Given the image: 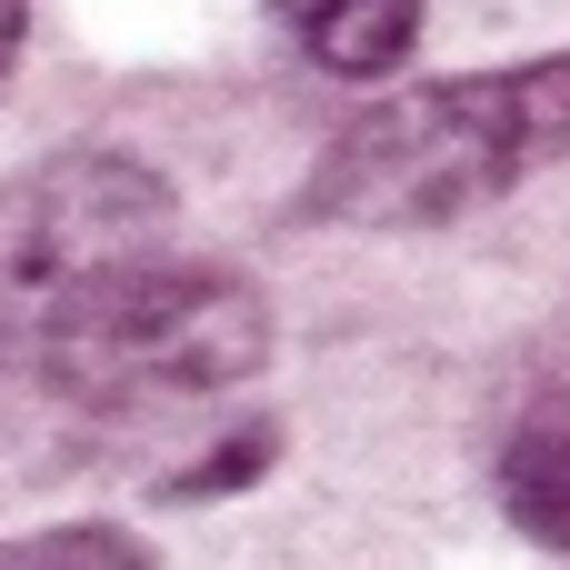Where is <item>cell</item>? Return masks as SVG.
I'll list each match as a JSON object with an SVG mask.
<instances>
[{
  "instance_id": "6da1fadb",
  "label": "cell",
  "mask_w": 570,
  "mask_h": 570,
  "mask_svg": "<svg viewBox=\"0 0 570 570\" xmlns=\"http://www.w3.org/2000/svg\"><path fill=\"white\" fill-rule=\"evenodd\" d=\"M561 150H570V60L471 70V80H431V90L361 110L321 150L311 210L351 220V230H431V220L501 200L511 180H531Z\"/></svg>"
},
{
  "instance_id": "3957f363",
  "label": "cell",
  "mask_w": 570,
  "mask_h": 570,
  "mask_svg": "<svg viewBox=\"0 0 570 570\" xmlns=\"http://www.w3.org/2000/svg\"><path fill=\"white\" fill-rule=\"evenodd\" d=\"M271 361V301L240 271H190V261H150L120 291H100L40 361L30 381L90 401V411H140V401H200V391H240Z\"/></svg>"
},
{
  "instance_id": "8992f818",
  "label": "cell",
  "mask_w": 570,
  "mask_h": 570,
  "mask_svg": "<svg viewBox=\"0 0 570 570\" xmlns=\"http://www.w3.org/2000/svg\"><path fill=\"white\" fill-rule=\"evenodd\" d=\"M0 570H150L140 541L100 531V521H70V531H30V541H0Z\"/></svg>"
},
{
  "instance_id": "52a82bcc",
  "label": "cell",
  "mask_w": 570,
  "mask_h": 570,
  "mask_svg": "<svg viewBox=\"0 0 570 570\" xmlns=\"http://www.w3.org/2000/svg\"><path fill=\"white\" fill-rule=\"evenodd\" d=\"M20 30H30V0H0V70L20 60Z\"/></svg>"
},
{
  "instance_id": "5b68a950",
  "label": "cell",
  "mask_w": 570,
  "mask_h": 570,
  "mask_svg": "<svg viewBox=\"0 0 570 570\" xmlns=\"http://www.w3.org/2000/svg\"><path fill=\"white\" fill-rule=\"evenodd\" d=\"M501 511H511L541 551H570V411L561 421H531V431L501 451Z\"/></svg>"
},
{
  "instance_id": "7a4b0ae2",
  "label": "cell",
  "mask_w": 570,
  "mask_h": 570,
  "mask_svg": "<svg viewBox=\"0 0 570 570\" xmlns=\"http://www.w3.org/2000/svg\"><path fill=\"white\" fill-rule=\"evenodd\" d=\"M170 261V180L140 150H50L0 190V371H30L100 291Z\"/></svg>"
},
{
  "instance_id": "277c9868",
  "label": "cell",
  "mask_w": 570,
  "mask_h": 570,
  "mask_svg": "<svg viewBox=\"0 0 570 570\" xmlns=\"http://www.w3.org/2000/svg\"><path fill=\"white\" fill-rule=\"evenodd\" d=\"M271 20L341 80H381L421 40V0H271Z\"/></svg>"
}]
</instances>
